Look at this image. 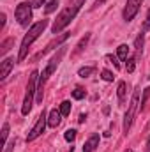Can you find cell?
I'll return each mask as SVG.
<instances>
[{"label": "cell", "mask_w": 150, "mask_h": 152, "mask_svg": "<svg viewBox=\"0 0 150 152\" xmlns=\"http://www.w3.org/2000/svg\"><path fill=\"white\" fill-rule=\"evenodd\" d=\"M83 4H85V0H69L67 7L57 16L55 23H53V27H51V32H53V34H60V32L76 18V14L79 12V9H81Z\"/></svg>", "instance_id": "1"}, {"label": "cell", "mask_w": 150, "mask_h": 152, "mask_svg": "<svg viewBox=\"0 0 150 152\" xmlns=\"http://www.w3.org/2000/svg\"><path fill=\"white\" fill-rule=\"evenodd\" d=\"M48 27V20H39L37 23H34L30 28H28V32L25 34V37L21 39V46H20V53H18V62H21V60H25V57H27V53H28V48H30V44L36 41V39L44 32V28Z\"/></svg>", "instance_id": "2"}, {"label": "cell", "mask_w": 150, "mask_h": 152, "mask_svg": "<svg viewBox=\"0 0 150 152\" xmlns=\"http://www.w3.org/2000/svg\"><path fill=\"white\" fill-rule=\"evenodd\" d=\"M64 53H66V46H62V48H60V50H58V51L50 58V62H48L46 69L42 71V75L39 76V81H37V103H42V88H44V83L48 81V78H50V76L57 71V67H58V64H60V60H62Z\"/></svg>", "instance_id": "3"}, {"label": "cell", "mask_w": 150, "mask_h": 152, "mask_svg": "<svg viewBox=\"0 0 150 152\" xmlns=\"http://www.w3.org/2000/svg\"><path fill=\"white\" fill-rule=\"evenodd\" d=\"M37 80L39 73L32 71V75L28 76V83H27V92H25V99H23V106H21V113L28 115L32 110V103H34V94L37 92Z\"/></svg>", "instance_id": "4"}, {"label": "cell", "mask_w": 150, "mask_h": 152, "mask_svg": "<svg viewBox=\"0 0 150 152\" xmlns=\"http://www.w3.org/2000/svg\"><path fill=\"white\" fill-rule=\"evenodd\" d=\"M140 92H141L140 87L133 92L131 103H129L127 112H125V115H124V134L129 133V129H131V126H133V120H134V117H136V112L140 110Z\"/></svg>", "instance_id": "5"}, {"label": "cell", "mask_w": 150, "mask_h": 152, "mask_svg": "<svg viewBox=\"0 0 150 152\" xmlns=\"http://www.w3.org/2000/svg\"><path fill=\"white\" fill-rule=\"evenodd\" d=\"M14 16L18 20V23L21 27H28L30 20H32V2H21L16 5L14 9Z\"/></svg>", "instance_id": "6"}, {"label": "cell", "mask_w": 150, "mask_h": 152, "mask_svg": "<svg viewBox=\"0 0 150 152\" xmlns=\"http://www.w3.org/2000/svg\"><path fill=\"white\" fill-rule=\"evenodd\" d=\"M46 124H48V117L44 113V110H42V113L37 117V122H36V126L30 129V133L27 134V142H34L37 136H41L42 133H44V129H46Z\"/></svg>", "instance_id": "7"}, {"label": "cell", "mask_w": 150, "mask_h": 152, "mask_svg": "<svg viewBox=\"0 0 150 152\" xmlns=\"http://www.w3.org/2000/svg\"><path fill=\"white\" fill-rule=\"evenodd\" d=\"M141 4H143V0H127V4H125V7H124V12H122L124 20H125V21H133L134 16L138 14Z\"/></svg>", "instance_id": "8"}, {"label": "cell", "mask_w": 150, "mask_h": 152, "mask_svg": "<svg viewBox=\"0 0 150 152\" xmlns=\"http://www.w3.org/2000/svg\"><path fill=\"white\" fill-rule=\"evenodd\" d=\"M12 66H14V58H5V60H2V66H0V81H4V80L9 76Z\"/></svg>", "instance_id": "9"}, {"label": "cell", "mask_w": 150, "mask_h": 152, "mask_svg": "<svg viewBox=\"0 0 150 152\" xmlns=\"http://www.w3.org/2000/svg\"><path fill=\"white\" fill-rule=\"evenodd\" d=\"M99 140H101V138H99V134H97V133H94V134L85 142V145H83V152H94L97 147H99Z\"/></svg>", "instance_id": "10"}, {"label": "cell", "mask_w": 150, "mask_h": 152, "mask_svg": "<svg viewBox=\"0 0 150 152\" xmlns=\"http://www.w3.org/2000/svg\"><path fill=\"white\" fill-rule=\"evenodd\" d=\"M60 122H62V113H60V110H51V112H50V117H48V126L55 129V127L60 126Z\"/></svg>", "instance_id": "11"}, {"label": "cell", "mask_w": 150, "mask_h": 152, "mask_svg": "<svg viewBox=\"0 0 150 152\" xmlns=\"http://www.w3.org/2000/svg\"><path fill=\"white\" fill-rule=\"evenodd\" d=\"M67 37H69V32H64V34H62L60 37H57V39H55V41H51V42H50V44H48V46H46V48H44V50H42V51L39 53L37 57H42V55H46V53H48L50 50H53L55 46H58L60 42H64V41H66V39H67Z\"/></svg>", "instance_id": "12"}, {"label": "cell", "mask_w": 150, "mask_h": 152, "mask_svg": "<svg viewBox=\"0 0 150 152\" xmlns=\"http://www.w3.org/2000/svg\"><path fill=\"white\" fill-rule=\"evenodd\" d=\"M143 44H145V32H141L136 41H134V50H136V55H134V58L138 60L140 57H141V53H143Z\"/></svg>", "instance_id": "13"}, {"label": "cell", "mask_w": 150, "mask_h": 152, "mask_svg": "<svg viewBox=\"0 0 150 152\" xmlns=\"http://www.w3.org/2000/svg\"><path fill=\"white\" fill-rule=\"evenodd\" d=\"M117 96H118V103L124 104V103H125V96H127V83H125V81H118Z\"/></svg>", "instance_id": "14"}, {"label": "cell", "mask_w": 150, "mask_h": 152, "mask_svg": "<svg viewBox=\"0 0 150 152\" xmlns=\"http://www.w3.org/2000/svg\"><path fill=\"white\" fill-rule=\"evenodd\" d=\"M117 53H118V58H120L122 62H125V60L129 58V46H127V44H120L118 50H117Z\"/></svg>", "instance_id": "15"}, {"label": "cell", "mask_w": 150, "mask_h": 152, "mask_svg": "<svg viewBox=\"0 0 150 152\" xmlns=\"http://www.w3.org/2000/svg\"><path fill=\"white\" fill-rule=\"evenodd\" d=\"M12 44H14V39H12V37H11V39H5V41L2 42V46H0V55H5V53L11 50L9 46H12Z\"/></svg>", "instance_id": "16"}, {"label": "cell", "mask_w": 150, "mask_h": 152, "mask_svg": "<svg viewBox=\"0 0 150 152\" xmlns=\"http://www.w3.org/2000/svg\"><path fill=\"white\" fill-rule=\"evenodd\" d=\"M134 69H136V58L134 57H129L125 60V71L127 73H134Z\"/></svg>", "instance_id": "17"}, {"label": "cell", "mask_w": 150, "mask_h": 152, "mask_svg": "<svg viewBox=\"0 0 150 152\" xmlns=\"http://www.w3.org/2000/svg\"><path fill=\"white\" fill-rule=\"evenodd\" d=\"M57 7H58V0H50V2L46 4V7H44V12H46V14H51Z\"/></svg>", "instance_id": "18"}, {"label": "cell", "mask_w": 150, "mask_h": 152, "mask_svg": "<svg viewBox=\"0 0 150 152\" xmlns=\"http://www.w3.org/2000/svg\"><path fill=\"white\" fill-rule=\"evenodd\" d=\"M60 113H62V117H67L71 113V101H64L60 104Z\"/></svg>", "instance_id": "19"}, {"label": "cell", "mask_w": 150, "mask_h": 152, "mask_svg": "<svg viewBox=\"0 0 150 152\" xmlns=\"http://www.w3.org/2000/svg\"><path fill=\"white\" fill-rule=\"evenodd\" d=\"M88 39H90V34H85V37H83L81 41H79V42H78V46H76L74 53H79V51L83 50V46H87V42H88Z\"/></svg>", "instance_id": "20"}, {"label": "cell", "mask_w": 150, "mask_h": 152, "mask_svg": "<svg viewBox=\"0 0 150 152\" xmlns=\"http://www.w3.org/2000/svg\"><path fill=\"white\" fill-rule=\"evenodd\" d=\"M94 71H95L94 67H81V69L78 71V76H81V78H88Z\"/></svg>", "instance_id": "21"}, {"label": "cell", "mask_w": 150, "mask_h": 152, "mask_svg": "<svg viewBox=\"0 0 150 152\" xmlns=\"http://www.w3.org/2000/svg\"><path fill=\"white\" fill-rule=\"evenodd\" d=\"M7 136H9V124L5 122V124L2 126V145L7 143Z\"/></svg>", "instance_id": "22"}, {"label": "cell", "mask_w": 150, "mask_h": 152, "mask_svg": "<svg viewBox=\"0 0 150 152\" xmlns=\"http://www.w3.org/2000/svg\"><path fill=\"white\" fill-rule=\"evenodd\" d=\"M64 138H66L69 143H71V142H74V140H76V131H74V129H67V131L64 133Z\"/></svg>", "instance_id": "23"}, {"label": "cell", "mask_w": 150, "mask_h": 152, "mask_svg": "<svg viewBox=\"0 0 150 152\" xmlns=\"http://www.w3.org/2000/svg\"><path fill=\"white\" fill-rule=\"evenodd\" d=\"M149 96H150V87H147V88L143 90V99L140 101V110H143V108H145V103H147Z\"/></svg>", "instance_id": "24"}, {"label": "cell", "mask_w": 150, "mask_h": 152, "mask_svg": "<svg viewBox=\"0 0 150 152\" xmlns=\"http://www.w3.org/2000/svg\"><path fill=\"white\" fill-rule=\"evenodd\" d=\"M101 78H103L104 81H113V78H115V76H113L111 71H108V69H103V71H101Z\"/></svg>", "instance_id": "25"}, {"label": "cell", "mask_w": 150, "mask_h": 152, "mask_svg": "<svg viewBox=\"0 0 150 152\" xmlns=\"http://www.w3.org/2000/svg\"><path fill=\"white\" fill-rule=\"evenodd\" d=\"M73 97H74V99H83V97H85V90L79 88V87L74 88V90H73Z\"/></svg>", "instance_id": "26"}, {"label": "cell", "mask_w": 150, "mask_h": 152, "mask_svg": "<svg viewBox=\"0 0 150 152\" xmlns=\"http://www.w3.org/2000/svg\"><path fill=\"white\" fill-rule=\"evenodd\" d=\"M106 60H110L113 66H115V69H120V62H118V58L115 57V55H106Z\"/></svg>", "instance_id": "27"}, {"label": "cell", "mask_w": 150, "mask_h": 152, "mask_svg": "<svg viewBox=\"0 0 150 152\" xmlns=\"http://www.w3.org/2000/svg\"><path fill=\"white\" fill-rule=\"evenodd\" d=\"M147 30H150V9H149V12H147V18H145V23H143L141 32H147Z\"/></svg>", "instance_id": "28"}, {"label": "cell", "mask_w": 150, "mask_h": 152, "mask_svg": "<svg viewBox=\"0 0 150 152\" xmlns=\"http://www.w3.org/2000/svg\"><path fill=\"white\" fill-rule=\"evenodd\" d=\"M14 143H16L14 140H11L9 143H5V145H4V152H12V149H14Z\"/></svg>", "instance_id": "29"}, {"label": "cell", "mask_w": 150, "mask_h": 152, "mask_svg": "<svg viewBox=\"0 0 150 152\" xmlns=\"http://www.w3.org/2000/svg\"><path fill=\"white\" fill-rule=\"evenodd\" d=\"M44 4H46V0H32V7H36V9L42 7Z\"/></svg>", "instance_id": "30"}, {"label": "cell", "mask_w": 150, "mask_h": 152, "mask_svg": "<svg viewBox=\"0 0 150 152\" xmlns=\"http://www.w3.org/2000/svg\"><path fill=\"white\" fill-rule=\"evenodd\" d=\"M106 2H108V0H95V4L92 5V11H94V9H97V7H101V5H103V4H106Z\"/></svg>", "instance_id": "31"}, {"label": "cell", "mask_w": 150, "mask_h": 152, "mask_svg": "<svg viewBox=\"0 0 150 152\" xmlns=\"http://www.w3.org/2000/svg\"><path fill=\"white\" fill-rule=\"evenodd\" d=\"M4 25H5V14L2 12V14H0V27L4 28Z\"/></svg>", "instance_id": "32"}, {"label": "cell", "mask_w": 150, "mask_h": 152, "mask_svg": "<svg viewBox=\"0 0 150 152\" xmlns=\"http://www.w3.org/2000/svg\"><path fill=\"white\" fill-rule=\"evenodd\" d=\"M85 120H87V113H81V115H79V118H78V122H79V124H83Z\"/></svg>", "instance_id": "33"}, {"label": "cell", "mask_w": 150, "mask_h": 152, "mask_svg": "<svg viewBox=\"0 0 150 152\" xmlns=\"http://www.w3.org/2000/svg\"><path fill=\"white\" fill-rule=\"evenodd\" d=\"M147 152H150V136H149V140H147Z\"/></svg>", "instance_id": "34"}, {"label": "cell", "mask_w": 150, "mask_h": 152, "mask_svg": "<svg viewBox=\"0 0 150 152\" xmlns=\"http://www.w3.org/2000/svg\"><path fill=\"white\" fill-rule=\"evenodd\" d=\"M125 152H133V151H125Z\"/></svg>", "instance_id": "35"}]
</instances>
